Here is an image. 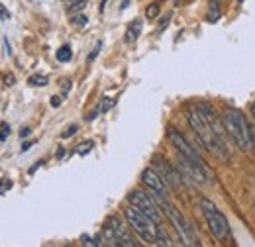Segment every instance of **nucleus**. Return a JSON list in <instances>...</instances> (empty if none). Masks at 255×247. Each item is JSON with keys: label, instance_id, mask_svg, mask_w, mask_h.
<instances>
[{"label": "nucleus", "instance_id": "1a4fd4ad", "mask_svg": "<svg viewBox=\"0 0 255 247\" xmlns=\"http://www.w3.org/2000/svg\"><path fill=\"white\" fill-rule=\"evenodd\" d=\"M167 137H169V141H171V145L175 147L177 153L185 155V157H189V159H192V161L202 163V159H200V155L196 153V149H194L191 143L183 137V133H179L175 127H169V129H167Z\"/></svg>", "mask_w": 255, "mask_h": 247}, {"label": "nucleus", "instance_id": "423d86ee", "mask_svg": "<svg viewBox=\"0 0 255 247\" xmlns=\"http://www.w3.org/2000/svg\"><path fill=\"white\" fill-rule=\"evenodd\" d=\"M161 208H163V212L167 214V218L171 220L173 228L177 230V234H179V238H181L183 246H196V238H194L192 228L189 226V222L185 220V216H183V214H181L173 204H169L165 198L161 200Z\"/></svg>", "mask_w": 255, "mask_h": 247}, {"label": "nucleus", "instance_id": "cd10ccee", "mask_svg": "<svg viewBox=\"0 0 255 247\" xmlns=\"http://www.w3.org/2000/svg\"><path fill=\"white\" fill-rule=\"evenodd\" d=\"M30 147H32V141H26V143H24V145H22V151H28V149H30Z\"/></svg>", "mask_w": 255, "mask_h": 247}, {"label": "nucleus", "instance_id": "a211bd4d", "mask_svg": "<svg viewBox=\"0 0 255 247\" xmlns=\"http://www.w3.org/2000/svg\"><path fill=\"white\" fill-rule=\"evenodd\" d=\"M93 149V141H83L81 145H79V149H77V153L79 155H87L89 151Z\"/></svg>", "mask_w": 255, "mask_h": 247}, {"label": "nucleus", "instance_id": "bb28decb", "mask_svg": "<svg viewBox=\"0 0 255 247\" xmlns=\"http://www.w3.org/2000/svg\"><path fill=\"white\" fill-rule=\"evenodd\" d=\"M10 186H12V181H4V183H2V186H0V192H2L4 188H10Z\"/></svg>", "mask_w": 255, "mask_h": 247}, {"label": "nucleus", "instance_id": "ddd939ff", "mask_svg": "<svg viewBox=\"0 0 255 247\" xmlns=\"http://www.w3.org/2000/svg\"><path fill=\"white\" fill-rule=\"evenodd\" d=\"M71 47L69 45H63V47H59L57 49V61H61V63H67V61H71Z\"/></svg>", "mask_w": 255, "mask_h": 247}, {"label": "nucleus", "instance_id": "7ed1b4c3", "mask_svg": "<svg viewBox=\"0 0 255 247\" xmlns=\"http://www.w3.org/2000/svg\"><path fill=\"white\" fill-rule=\"evenodd\" d=\"M124 218H126L128 226L145 242V244H155L157 242V222L153 218H149L147 214H143L141 210H137L135 206H128L124 210Z\"/></svg>", "mask_w": 255, "mask_h": 247}, {"label": "nucleus", "instance_id": "39448f33", "mask_svg": "<svg viewBox=\"0 0 255 247\" xmlns=\"http://www.w3.org/2000/svg\"><path fill=\"white\" fill-rule=\"evenodd\" d=\"M104 246L114 247H135V242L128 230V226L118 216H112L104 226Z\"/></svg>", "mask_w": 255, "mask_h": 247}, {"label": "nucleus", "instance_id": "aec40b11", "mask_svg": "<svg viewBox=\"0 0 255 247\" xmlns=\"http://www.w3.org/2000/svg\"><path fill=\"white\" fill-rule=\"evenodd\" d=\"M73 133H77V125H69L63 133H61V137H71Z\"/></svg>", "mask_w": 255, "mask_h": 247}, {"label": "nucleus", "instance_id": "f3484780", "mask_svg": "<svg viewBox=\"0 0 255 247\" xmlns=\"http://www.w3.org/2000/svg\"><path fill=\"white\" fill-rule=\"evenodd\" d=\"M87 2H89V0H71V2H69V8H71L73 12H79V10H83V8L87 6Z\"/></svg>", "mask_w": 255, "mask_h": 247}, {"label": "nucleus", "instance_id": "6ab92c4d", "mask_svg": "<svg viewBox=\"0 0 255 247\" xmlns=\"http://www.w3.org/2000/svg\"><path fill=\"white\" fill-rule=\"evenodd\" d=\"M73 22H75L77 26H85L89 20H87V16H81V14H79V16H73Z\"/></svg>", "mask_w": 255, "mask_h": 247}, {"label": "nucleus", "instance_id": "412c9836", "mask_svg": "<svg viewBox=\"0 0 255 247\" xmlns=\"http://www.w3.org/2000/svg\"><path fill=\"white\" fill-rule=\"evenodd\" d=\"M8 131H10L8 124H2V127H0V139H6L8 137Z\"/></svg>", "mask_w": 255, "mask_h": 247}, {"label": "nucleus", "instance_id": "a878e982", "mask_svg": "<svg viewBox=\"0 0 255 247\" xmlns=\"http://www.w3.org/2000/svg\"><path fill=\"white\" fill-rule=\"evenodd\" d=\"M30 133H32V129H30V127H24V129L20 131V135H22V137H28Z\"/></svg>", "mask_w": 255, "mask_h": 247}, {"label": "nucleus", "instance_id": "f03ea898", "mask_svg": "<svg viewBox=\"0 0 255 247\" xmlns=\"http://www.w3.org/2000/svg\"><path fill=\"white\" fill-rule=\"evenodd\" d=\"M222 125L224 129L230 133V137L238 143L240 149H244V151L254 149V131H252L250 124L246 120V116L240 110L228 108L222 116Z\"/></svg>", "mask_w": 255, "mask_h": 247}, {"label": "nucleus", "instance_id": "f257e3e1", "mask_svg": "<svg viewBox=\"0 0 255 247\" xmlns=\"http://www.w3.org/2000/svg\"><path fill=\"white\" fill-rule=\"evenodd\" d=\"M187 120H189L192 129H194V133L198 135L200 143H202L208 151L220 155V157H224V159L228 157V155H226V141H224L222 137L210 127V124L204 120V116L200 114L198 108H196V110H192V108L187 110Z\"/></svg>", "mask_w": 255, "mask_h": 247}, {"label": "nucleus", "instance_id": "9d476101", "mask_svg": "<svg viewBox=\"0 0 255 247\" xmlns=\"http://www.w3.org/2000/svg\"><path fill=\"white\" fill-rule=\"evenodd\" d=\"M159 167L163 169V179L169 183V185H173V186H181V177L165 163V161H159Z\"/></svg>", "mask_w": 255, "mask_h": 247}, {"label": "nucleus", "instance_id": "6e6552de", "mask_svg": "<svg viewBox=\"0 0 255 247\" xmlns=\"http://www.w3.org/2000/svg\"><path fill=\"white\" fill-rule=\"evenodd\" d=\"M141 183L151 190L153 196H159V198H167L169 196V183L161 177L155 169H145L141 173Z\"/></svg>", "mask_w": 255, "mask_h": 247}, {"label": "nucleus", "instance_id": "dca6fc26", "mask_svg": "<svg viewBox=\"0 0 255 247\" xmlns=\"http://www.w3.org/2000/svg\"><path fill=\"white\" fill-rule=\"evenodd\" d=\"M157 14H159V4H157V2L149 4V6H147V10H145V16H147V20H153V18H157Z\"/></svg>", "mask_w": 255, "mask_h": 247}, {"label": "nucleus", "instance_id": "20e7f679", "mask_svg": "<svg viewBox=\"0 0 255 247\" xmlns=\"http://www.w3.org/2000/svg\"><path fill=\"white\" fill-rule=\"evenodd\" d=\"M200 210H202V216L206 220V226L210 230V234L216 238V240H226L228 234H230V226H228V220L222 212L218 210V206L214 202H210L208 198H200Z\"/></svg>", "mask_w": 255, "mask_h": 247}, {"label": "nucleus", "instance_id": "4468645a", "mask_svg": "<svg viewBox=\"0 0 255 247\" xmlns=\"http://www.w3.org/2000/svg\"><path fill=\"white\" fill-rule=\"evenodd\" d=\"M157 246H163V247H169L171 246V240H169V236H167V232L163 230L159 226V230H157V242H155Z\"/></svg>", "mask_w": 255, "mask_h": 247}, {"label": "nucleus", "instance_id": "c85d7f7f", "mask_svg": "<svg viewBox=\"0 0 255 247\" xmlns=\"http://www.w3.org/2000/svg\"><path fill=\"white\" fill-rule=\"evenodd\" d=\"M252 116H254V118H255V102H254V104H252Z\"/></svg>", "mask_w": 255, "mask_h": 247}, {"label": "nucleus", "instance_id": "0eeeda50", "mask_svg": "<svg viewBox=\"0 0 255 247\" xmlns=\"http://www.w3.org/2000/svg\"><path fill=\"white\" fill-rule=\"evenodd\" d=\"M128 202H129L131 206H135L137 210H141L143 214L153 218V220L159 224L161 214H159L157 204H155V200H153V194H147V192H143V190H131V192L128 194Z\"/></svg>", "mask_w": 255, "mask_h": 247}, {"label": "nucleus", "instance_id": "f8f14e48", "mask_svg": "<svg viewBox=\"0 0 255 247\" xmlns=\"http://www.w3.org/2000/svg\"><path fill=\"white\" fill-rule=\"evenodd\" d=\"M47 83H49V79L45 75H33L28 79V85H32V87H45Z\"/></svg>", "mask_w": 255, "mask_h": 247}, {"label": "nucleus", "instance_id": "393cba45", "mask_svg": "<svg viewBox=\"0 0 255 247\" xmlns=\"http://www.w3.org/2000/svg\"><path fill=\"white\" fill-rule=\"evenodd\" d=\"M51 106H53V108L61 106V98H59V96H51Z\"/></svg>", "mask_w": 255, "mask_h": 247}, {"label": "nucleus", "instance_id": "b1692460", "mask_svg": "<svg viewBox=\"0 0 255 247\" xmlns=\"http://www.w3.org/2000/svg\"><path fill=\"white\" fill-rule=\"evenodd\" d=\"M0 18H2V20H8V18H10V12H8L2 4H0Z\"/></svg>", "mask_w": 255, "mask_h": 247}, {"label": "nucleus", "instance_id": "2eb2a0df", "mask_svg": "<svg viewBox=\"0 0 255 247\" xmlns=\"http://www.w3.org/2000/svg\"><path fill=\"white\" fill-rule=\"evenodd\" d=\"M220 18V8L218 2H210V12H208V22H216Z\"/></svg>", "mask_w": 255, "mask_h": 247}, {"label": "nucleus", "instance_id": "9b49d317", "mask_svg": "<svg viewBox=\"0 0 255 247\" xmlns=\"http://www.w3.org/2000/svg\"><path fill=\"white\" fill-rule=\"evenodd\" d=\"M141 28H143L141 20H133V22L128 26V30H126V41H128V43H133V41L139 37V33H141Z\"/></svg>", "mask_w": 255, "mask_h": 247}, {"label": "nucleus", "instance_id": "5701e85b", "mask_svg": "<svg viewBox=\"0 0 255 247\" xmlns=\"http://www.w3.org/2000/svg\"><path fill=\"white\" fill-rule=\"evenodd\" d=\"M100 47H102V43H96V47L93 49V53L89 55V61H95L96 55H98V51H100Z\"/></svg>", "mask_w": 255, "mask_h": 247}, {"label": "nucleus", "instance_id": "4be33fe9", "mask_svg": "<svg viewBox=\"0 0 255 247\" xmlns=\"http://www.w3.org/2000/svg\"><path fill=\"white\" fill-rule=\"evenodd\" d=\"M14 81H16V79H14V75H12V73H6V75H4V83H6L8 87H12V85H14Z\"/></svg>", "mask_w": 255, "mask_h": 247}]
</instances>
